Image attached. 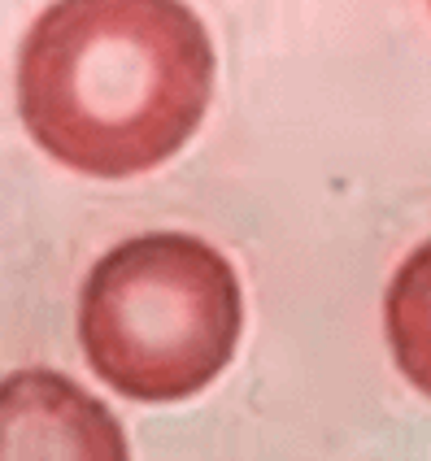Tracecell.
Returning a JSON list of instances; mask_svg holds the SVG:
<instances>
[{"mask_svg":"<svg viewBox=\"0 0 431 461\" xmlns=\"http://www.w3.org/2000/svg\"><path fill=\"white\" fill-rule=\"evenodd\" d=\"M214 44L183 0H52L18 57L31 140L92 179L157 170L197 135Z\"/></svg>","mask_w":431,"mask_h":461,"instance_id":"cell-1","label":"cell"},{"mask_svg":"<svg viewBox=\"0 0 431 461\" xmlns=\"http://www.w3.org/2000/svg\"><path fill=\"white\" fill-rule=\"evenodd\" d=\"M244 331L231 261L197 235L152 230L92 266L78 296V339L118 396L175 405L214 384Z\"/></svg>","mask_w":431,"mask_h":461,"instance_id":"cell-2","label":"cell"},{"mask_svg":"<svg viewBox=\"0 0 431 461\" xmlns=\"http://www.w3.org/2000/svg\"><path fill=\"white\" fill-rule=\"evenodd\" d=\"M127 461L118 418L57 370H18L0 384V461Z\"/></svg>","mask_w":431,"mask_h":461,"instance_id":"cell-3","label":"cell"},{"mask_svg":"<svg viewBox=\"0 0 431 461\" xmlns=\"http://www.w3.org/2000/svg\"><path fill=\"white\" fill-rule=\"evenodd\" d=\"M388 344L409 384L431 396V240L401 261L388 287Z\"/></svg>","mask_w":431,"mask_h":461,"instance_id":"cell-4","label":"cell"}]
</instances>
